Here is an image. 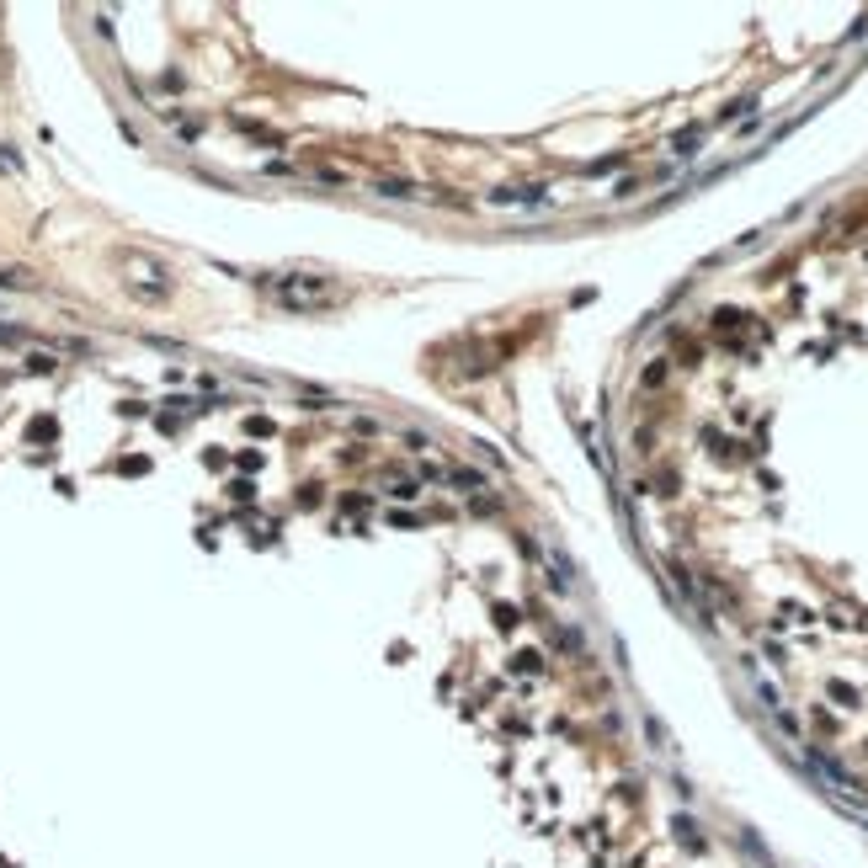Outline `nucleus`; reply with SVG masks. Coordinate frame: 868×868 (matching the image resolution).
Segmentation results:
<instances>
[{
	"mask_svg": "<svg viewBox=\"0 0 868 868\" xmlns=\"http://www.w3.org/2000/svg\"><path fill=\"white\" fill-rule=\"evenodd\" d=\"M272 293L288 304V309H325V304L341 299V288L325 283V277H309V272H293V277H277Z\"/></svg>",
	"mask_w": 868,
	"mask_h": 868,
	"instance_id": "obj_1",
	"label": "nucleus"
},
{
	"mask_svg": "<svg viewBox=\"0 0 868 868\" xmlns=\"http://www.w3.org/2000/svg\"><path fill=\"white\" fill-rule=\"evenodd\" d=\"M123 283L134 288V293H144V299H165L171 293V283H165V272H160V262H149V256H123Z\"/></svg>",
	"mask_w": 868,
	"mask_h": 868,
	"instance_id": "obj_2",
	"label": "nucleus"
}]
</instances>
